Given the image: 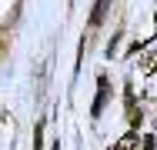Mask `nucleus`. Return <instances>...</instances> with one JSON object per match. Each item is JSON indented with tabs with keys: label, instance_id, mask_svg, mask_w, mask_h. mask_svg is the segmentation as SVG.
Returning a JSON list of instances; mask_svg holds the SVG:
<instances>
[{
	"label": "nucleus",
	"instance_id": "nucleus-1",
	"mask_svg": "<svg viewBox=\"0 0 157 150\" xmlns=\"http://www.w3.org/2000/svg\"><path fill=\"white\" fill-rule=\"evenodd\" d=\"M154 70H157V47H151L140 60V73H154Z\"/></svg>",
	"mask_w": 157,
	"mask_h": 150
},
{
	"label": "nucleus",
	"instance_id": "nucleus-3",
	"mask_svg": "<svg viewBox=\"0 0 157 150\" xmlns=\"http://www.w3.org/2000/svg\"><path fill=\"white\" fill-rule=\"evenodd\" d=\"M104 103H107V77H100V93H97V100H94V117L104 110Z\"/></svg>",
	"mask_w": 157,
	"mask_h": 150
},
{
	"label": "nucleus",
	"instance_id": "nucleus-4",
	"mask_svg": "<svg viewBox=\"0 0 157 150\" xmlns=\"http://www.w3.org/2000/svg\"><path fill=\"white\" fill-rule=\"evenodd\" d=\"M114 150H137V133H124V137L114 144Z\"/></svg>",
	"mask_w": 157,
	"mask_h": 150
},
{
	"label": "nucleus",
	"instance_id": "nucleus-2",
	"mask_svg": "<svg viewBox=\"0 0 157 150\" xmlns=\"http://www.w3.org/2000/svg\"><path fill=\"white\" fill-rule=\"evenodd\" d=\"M107 3H110V0H97L94 13H90V30H97V27H100V20H104V13H107Z\"/></svg>",
	"mask_w": 157,
	"mask_h": 150
}]
</instances>
